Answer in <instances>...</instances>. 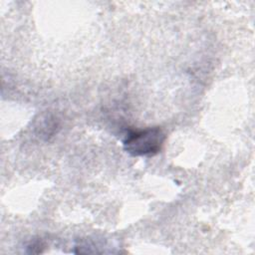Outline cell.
Wrapping results in <instances>:
<instances>
[{
  "label": "cell",
  "instance_id": "cell-2",
  "mask_svg": "<svg viewBox=\"0 0 255 255\" xmlns=\"http://www.w3.org/2000/svg\"><path fill=\"white\" fill-rule=\"evenodd\" d=\"M36 128L39 129V133L41 134V136L48 137L53 135L57 131V128H59V123L54 118L48 117L44 120H41Z\"/></svg>",
  "mask_w": 255,
  "mask_h": 255
},
{
  "label": "cell",
  "instance_id": "cell-1",
  "mask_svg": "<svg viewBox=\"0 0 255 255\" xmlns=\"http://www.w3.org/2000/svg\"><path fill=\"white\" fill-rule=\"evenodd\" d=\"M165 133L158 128H146L129 131L124 139L125 150L133 156H150L162 147Z\"/></svg>",
  "mask_w": 255,
  "mask_h": 255
}]
</instances>
